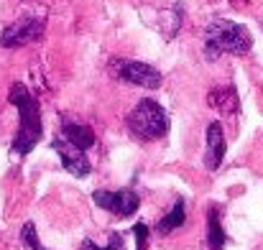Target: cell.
<instances>
[{"instance_id":"obj_1","label":"cell","mask_w":263,"mask_h":250,"mask_svg":"<svg viewBox=\"0 0 263 250\" xmlns=\"http://www.w3.org/2000/svg\"><path fill=\"white\" fill-rule=\"evenodd\" d=\"M10 105L18 110V133L13 138V153L15 156H26L31 153L41 136H44V123H41V105L39 100L31 94V89L23 82H15L8 92Z\"/></svg>"},{"instance_id":"obj_2","label":"cell","mask_w":263,"mask_h":250,"mask_svg":"<svg viewBox=\"0 0 263 250\" xmlns=\"http://www.w3.org/2000/svg\"><path fill=\"white\" fill-rule=\"evenodd\" d=\"M253 46V36L243 23L215 18L204 28V59L215 62L222 54H248Z\"/></svg>"},{"instance_id":"obj_3","label":"cell","mask_w":263,"mask_h":250,"mask_svg":"<svg viewBox=\"0 0 263 250\" xmlns=\"http://www.w3.org/2000/svg\"><path fill=\"white\" fill-rule=\"evenodd\" d=\"M125 125L128 130L141 138V141H159L169 133V115L166 110L151 100V97H143L125 118Z\"/></svg>"},{"instance_id":"obj_4","label":"cell","mask_w":263,"mask_h":250,"mask_svg":"<svg viewBox=\"0 0 263 250\" xmlns=\"http://www.w3.org/2000/svg\"><path fill=\"white\" fill-rule=\"evenodd\" d=\"M46 31V18L44 15H23L18 21H13L8 28H3L0 33V46L5 49H21L26 44H33L44 36Z\"/></svg>"},{"instance_id":"obj_5","label":"cell","mask_w":263,"mask_h":250,"mask_svg":"<svg viewBox=\"0 0 263 250\" xmlns=\"http://www.w3.org/2000/svg\"><path fill=\"white\" fill-rule=\"evenodd\" d=\"M95 204L112 212L115 217H130L136 215V209L141 207V199L133 189H120V191H105V189H97L92 194Z\"/></svg>"},{"instance_id":"obj_6","label":"cell","mask_w":263,"mask_h":250,"mask_svg":"<svg viewBox=\"0 0 263 250\" xmlns=\"http://www.w3.org/2000/svg\"><path fill=\"white\" fill-rule=\"evenodd\" d=\"M115 72L123 82L136 87H146V89L161 87V72L146 62H115Z\"/></svg>"},{"instance_id":"obj_7","label":"cell","mask_w":263,"mask_h":250,"mask_svg":"<svg viewBox=\"0 0 263 250\" xmlns=\"http://www.w3.org/2000/svg\"><path fill=\"white\" fill-rule=\"evenodd\" d=\"M51 148L59 153L62 166L67 168L72 176L85 179V176L92 174V164H89V159L85 156V151H82V148H77V146H72L67 138H54V141H51Z\"/></svg>"},{"instance_id":"obj_8","label":"cell","mask_w":263,"mask_h":250,"mask_svg":"<svg viewBox=\"0 0 263 250\" xmlns=\"http://www.w3.org/2000/svg\"><path fill=\"white\" fill-rule=\"evenodd\" d=\"M222 159H225V136H222V125L215 120L207 125V151H204L207 171H217Z\"/></svg>"},{"instance_id":"obj_9","label":"cell","mask_w":263,"mask_h":250,"mask_svg":"<svg viewBox=\"0 0 263 250\" xmlns=\"http://www.w3.org/2000/svg\"><path fill=\"white\" fill-rule=\"evenodd\" d=\"M62 133H64V138L72 143V146H77V148H82V151H87L95 146V130L85 125V123H72V120H62Z\"/></svg>"},{"instance_id":"obj_10","label":"cell","mask_w":263,"mask_h":250,"mask_svg":"<svg viewBox=\"0 0 263 250\" xmlns=\"http://www.w3.org/2000/svg\"><path fill=\"white\" fill-rule=\"evenodd\" d=\"M207 102H210L215 110H220L222 115L238 112V92H235L233 87H217V89H212V92L207 94Z\"/></svg>"},{"instance_id":"obj_11","label":"cell","mask_w":263,"mask_h":250,"mask_svg":"<svg viewBox=\"0 0 263 250\" xmlns=\"http://www.w3.org/2000/svg\"><path fill=\"white\" fill-rule=\"evenodd\" d=\"M225 243H228V235L222 233V225H220V207H210V212H207V248L222 250Z\"/></svg>"},{"instance_id":"obj_12","label":"cell","mask_w":263,"mask_h":250,"mask_svg":"<svg viewBox=\"0 0 263 250\" xmlns=\"http://www.w3.org/2000/svg\"><path fill=\"white\" fill-rule=\"evenodd\" d=\"M184 220H186V202H184V199H176L174 209H172L166 217L159 220L156 230H159L161 235H169V233H174V230H179V227L184 225Z\"/></svg>"},{"instance_id":"obj_13","label":"cell","mask_w":263,"mask_h":250,"mask_svg":"<svg viewBox=\"0 0 263 250\" xmlns=\"http://www.w3.org/2000/svg\"><path fill=\"white\" fill-rule=\"evenodd\" d=\"M21 240H23V245L28 250H46L39 243V235H36V225H33V222H26V225L21 227Z\"/></svg>"},{"instance_id":"obj_14","label":"cell","mask_w":263,"mask_h":250,"mask_svg":"<svg viewBox=\"0 0 263 250\" xmlns=\"http://www.w3.org/2000/svg\"><path fill=\"white\" fill-rule=\"evenodd\" d=\"M120 248H123V238L118 233L110 235V243L107 245H95V240H89V238L82 240V250H120Z\"/></svg>"},{"instance_id":"obj_15","label":"cell","mask_w":263,"mask_h":250,"mask_svg":"<svg viewBox=\"0 0 263 250\" xmlns=\"http://www.w3.org/2000/svg\"><path fill=\"white\" fill-rule=\"evenodd\" d=\"M133 235H136V250H148V227L143 222L133 227Z\"/></svg>"}]
</instances>
